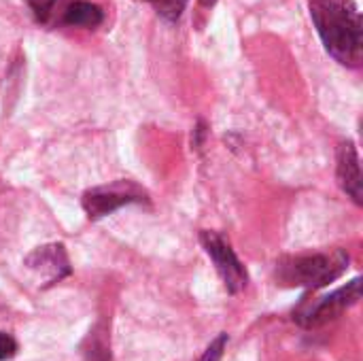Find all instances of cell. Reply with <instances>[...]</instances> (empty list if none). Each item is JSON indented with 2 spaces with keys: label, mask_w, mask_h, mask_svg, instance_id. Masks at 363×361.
I'll list each match as a JSON object with an SVG mask.
<instances>
[{
  "label": "cell",
  "mask_w": 363,
  "mask_h": 361,
  "mask_svg": "<svg viewBox=\"0 0 363 361\" xmlns=\"http://www.w3.org/2000/svg\"><path fill=\"white\" fill-rule=\"evenodd\" d=\"M347 268H349V253L336 249L332 253L283 257L277 264V279L285 287H306L315 291L340 279Z\"/></svg>",
  "instance_id": "7a4b0ae2"
},
{
  "label": "cell",
  "mask_w": 363,
  "mask_h": 361,
  "mask_svg": "<svg viewBox=\"0 0 363 361\" xmlns=\"http://www.w3.org/2000/svg\"><path fill=\"white\" fill-rule=\"evenodd\" d=\"M228 334H219L211 345H208V349L204 351V355L200 357L198 361H219L223 357V351H225V347H228Z\"/></svg>",
  "instance_id": "8fae6325"
},
{
  "label": "cell",
  "mask_w": 363,
  "mask_h": 361,
  "mask_svg": "<svg viewBox=\"0 0 363 361\" xmlns=\"http://www.w3.org/2000/svg\"><path fill=\"white\" fill-rule=\"evenodd\" d=\"M215 2H217V0H200V4H202V6H206V9L215 6Z\"/></svg>",
  "instance_id": "4fadbf2b"
},
{
  "label": "cell",
  "mask_w": 363,
  "mask_h": 361,
  "mask_svg": "<svg viewBox=\"0 0 363 361\" xmlns=\"http://www.w3.org/2000/svg\"><path fill=\"white\" fill-rule=\"evenodd\" d=\"M19 351V345L17 340L6 334V332H0V361H9L13 360Z\"/></svg>",
  "instance_id": "7c38bea8"
},
{
  "label": "cell",
  "mask_w": 363,
  "mask_h": 361,
  "mask_svg": "<svg viewBox=\"0 0 363 361\" xmlns=\"http://www.w3.org/2000/svg\"><path fill=\"white\" fill-rule=\"evenodd\" d=\"M64 0H28V6L34 19L43 26H51L57 21V9H62Z\"/></svg>",
  "instance_id": "9c48e42d"
},
{
  "label": "cell",
  "mask_w": 363,
  "mask_h": 361,
  "mask_svg": "<svg viewBox=\"0 0 363 361\" xmlns=\"http://www.w3.org/2000/svg\"><path fill=\"white\" fill-rule=\"evenodd\" d=\"M200 243L206 251V255L213 260L215 270L219 272L225 289L230 294H240L247 285H249V272L242 266V262L238 260V255L234 253L232 245L217 232L204 230L200 234Z\"/></svg>",
  "instance_id": "277c9868"
},
{
  "label": "cell",
  "mask_w": 363,
  "mask_h": 361,
  "mask_svg": "<svg viewBox=\"0 0 363 361\" xmlns=\"http://www.w3.org/2000/svg\"><path fill=\"white\" fill-rule=\"evenodd\" d=\"M145 2L151 4L155 13L166 21H177L187 6V0H145Z\"/></svg>",
  "instance_id": "30bf717a"
},
{
  "label": "cell",
  "mask_w": 363,
  "mask_h": 361,
  "mask_svg": "<svg viewBox=\"0 0 363 361\" xmlns=\"http://www.w3.org/2000/svg\"><path fill=\"white\" fill-rule=\"evenodd\" d=\"M362 300V281L353 279L349 285L332 291L330 296H323L315 302H302L298 311H294V321L306 330H315L321 326H328L330 321H336L345 311L355 306Z\"/></svg>",
  "instance_id": "3957f363"
},
{
  "label": "cell",
  "mask_w": 363,
  "mask_h": 361,
  "mask_svg": "<svg viewBox=\"0 0 363 361\" xmlns=\"http://www.w3.org/2000/svg\"><path fill=\"white\" fill-rule=\"evenodd\" d=\"M57 21L64 26H70V28L91 30L104 21V11H102V6H98L96 2H89V0H70V2H64Z\"/></svg>",
  "instance_id": "ba28073f"
},
{
  "label": "cell",
  "mask_w": 363,
  "mask_h": 361,
  "mask_svg": "<svg viewBox=\"0 0 363 361\" xmlns=\"http://www.w3.org/2000/svg\"><path fill=\"white\" fill-rule=\"evenodd\" d=\"M308 11L325 51L338 64L359 68L363 60V36L357 2L308 0Z\"/></svg>",
  "instance_id": "6da1fadb"
},
{
  "label": "cell",
  "mask_w": 363,
  "mask_h": 361,
  "mask_svg": "<svg viewBox=\"0 0 363 361\" xmlns=\"http://www.w3.org/2000/svg\"><path fill=\"white\" fill-rule=\"evenodd\" d=\"M143 200H145V196L136 185L121 181V183H115L111 187L87 189L81 198V204H83V211L87 213L89 219H100V217H106V215L119 211L121 206L136 204Z\"/></svg>",
  "instance_id": "5b68a950"
},
{
  "label": "cell",
  "mask_w": 363,
  "mask_h": 361,
  "mask_svg": "<svg viewBox=\"0 0 363 361\" xmlns=\"http://www.w3.org/2000/svg\"><path fill=\"white\" fill-rule=\"evenodd\" d=\"M336 177H338L342 191L355 204H362V166H359V153H357L353 140H345L338 145Z\"/></svg>",
  "instance_id": "52a82bcc"
},
{
  "label": "cell",
  "mask_w": 363,
  "mask_h": 361,
  "mask_svg": "<svg viewBox=\"0 0 363 361\" xmlns=\"http://www.w3.org/2000/svg\"><path fill=\"white\" fill-rule=\"evenodd\" d=\"M26 266L34 270L36 274H40L45 279V285H55L57 281L68 277L72 270L68 255L64 251V245L60 243H51V245L34 249L26 257Z\"/></svg>",
  "instance_id": "8992f818"
}]
</instances>
